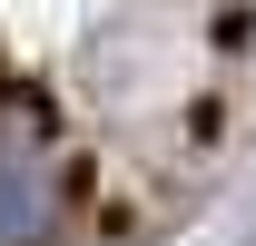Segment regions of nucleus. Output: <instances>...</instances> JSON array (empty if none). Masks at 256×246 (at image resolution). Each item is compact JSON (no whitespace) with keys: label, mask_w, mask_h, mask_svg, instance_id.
<instances>
[{"label":"nucleus","mask_w":256,"mask_h":246,"mask_svg":"<svg viewBox=\"0 0 256 246\" xmlns=\"http://www.w3.org/2000/svg\"><path fill=\"white\" fill-rule=\"evenodd\" d=\"M60 226V187H50V158L20 138V128H0V246H40Z\"/></svg>","instance_id":"f257e3e1"}]
</instances>
